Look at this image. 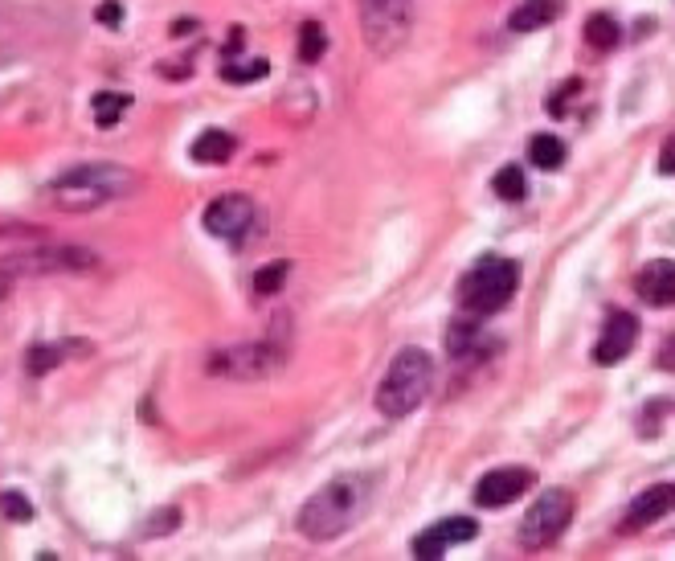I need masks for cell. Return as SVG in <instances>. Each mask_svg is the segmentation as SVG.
I'll return each instance as SVG.
<instances>
[{
  "mask_svg": "<svg viewBox=\"0 0 675 561\" xmlns=\"http://www.w3.org/2000/svg\"><path fill=\"white\" fill-rule=\"evenodd\" d=\"M377 480L365 476V471H348V476H336L332 484H324L315 496H307V504L295 516V529L307 541H336L340 533H348L360 516H365L369 500H373Z\"/></svg>",
  "mask_w": 675,
  "mask_h": 561,
  "instance_id": "obj_1",
  "label": "cell"
},
{
  "mask_svg": "<svg viewBox=\"0 0 675 561\" xmlns=\"http://www.w3.org/2000/svg\"><path fill=\"white\" fill-rule=\"evenodd\" d=\"M131 189H135V172L123 164H78V168L62 172V177H54L45 193L62 209L86 213V209H99Z\"/></svg>",
  "mask_w": 675,
  "mask_h": 561,
  "instance_id": "obj_2",
  "label": "cell"
},
{
  "mask_svg": "<svg viewBox=\"0 0 675 561\" xmlns=\"http://www.w3.org/2000/svg\"><path fill=\"white\" fill-rule=\"evenodd\" d=\"M430 385H434V361L426 349H414L410 344V349H401L389 361L373 402L385 418H405L430 398Z\"/></svg>",
  "mask_w": 675,
  "mask_h": 561,
  "instance_id": "obj_3",
  "label": "cell"
},
{
  "mask_svg": "<svg viewBox=\"0 0 675 561\" xmlns=\"http://www.w3.org/2000/svg\"><path fill=\"white\" fill-rule=\"evenodd\" d=\"M99 267V254L78 242H37L0 258V279H37V275H86Z\"/></svg>",
  "mask_w": 675,
  "mask_h": 561,
  "instance_id": "obj_4",
  "label": "cell"
},
{
  "mask_svg": "<svg viewBox=\"0 0 675 561\" xmlns=\"http://www.w3.org/2000/svg\"><path fill=\"white\" fill-rule=\"evenodd\" d=\"M516 287H520V267L512 258H483V263L471 275H463V283H459V308L479 320L495 316L512 304Z\"/></svg>",
  "mask_w": 675,
  "mask_h": 561,
  "instance_id": "obj_5",
  "label": "cell"
},
{
  "mask_svg": "<svg viewBox=\"0 0 675 561\" xmlns=\"http://www.w3.org/2000/svg\"><path fill=\"white\" fill-rule=\"evenodd\" d=\"M360 5V33L373 54H393L405 46L414 25V0H356Z\"/></svg>",
  "mask_w": 675,
  "mask_h": 561,
  "instance_id": "obj_6",
  "label": "cell"
},
{
  "mask_svg": "<svg viewBox=\"0 0 675 561\" xmlns=\"http://www.w3.org/2000/svg\"><path fill=\"white\" fill-rule=\"evenodd\" d=\"M283 361H287V349L279 340H246V344H230V349H217L209 357V373L234 377V381H258V377H270Z\"/></svg>",
  "mask_w": 675,
  "mask_h": 561,
  "instance_id": "obj_7",
  "label": "cell"
},
{
  "mask_svg": "<svg viewBox=\"0 0 675 561\" xmlns=\"http://www.w3.org/2000/svg\"><path fill=\"white\" fill-rule=\"evenodd\" d=\"M573 508H577V500H573L569 488H549L545 496H540V500L528 508L524 525H520L524 549H545V545H553V541L569 529Z\"/></svg>",
  "mask_w": 675,
  "mask_h": 561,
  "instance_id": "obj_8",
  "label": "cell"
},
{
  "mask_svg": "<svg viewBox=\"0 0 675 561\" xmlns=\"http://www.w3.org/2000/svg\"><path fill=\"white\" fill-rule=\"evenodd\" d=\"M254 218H258V205H254L246 193H225V197H217V201L205 209V218H201V222H205V230H209L213 238L238 242V238L250 234Z\"/></svg>",
  "mask_w": 675,
  "mask_h": 561,
  "instance_id": "obj_9",
  "label": "cell"
},
{
  "mask_svg": "<svg viewBox=\"0 0 675 561\" xmlns=\"http://www.w3.org/2000/svg\"><path fill=\"white\" fill-rule=\"evenodd\" d=\"M532 488V471L528 467H495L475 484V504L479 508H504L512 500H520Z\"/></svg>",
  "mask_w": 675,
  "mask_h": 561,
  "instance_id": "obj_10",
  "label": "cell"
},
{
  "mask_svg": "<svg viewBox=\"0 0 675 561\" xmlns=\"http://www.w3.org/2000/svg\"><path fill=\"white\" fill-rule=\"evenodd\" d=\"M479 537V525L471 521V516H446V521L430 525L422 537H414V557H442L446 549H455V545H467Z\"/></svg>",
  "mask_w": 675,
  "mask_h": 561,
  "instance_id": "obj_11",
  "label": "cell"
},
{
  "mask_svg": "<svg viewBox=\"0 0 675 561\" xmlns=\"http://www.w3.org/2000/svg\"><path fill=\"white\" fill-rule=\"evenodd\" d=\"M635 340H639V320L630 312H610L606 324H602V336L594 344V361L598 365H618L630 349H635Z\"/></svg>",
  "mask_w": 675,
  "mask_h": 561,
  "instance_id": "obj_12",
  "label": "cell"
},
{
  "mask_svg": "<svg viewBox=\"0 0 675 561\" xmlns=\"http://www.w3.org/2000/svg\"><path fill=\"white\" fill-rule=\"evenodd\" d=\"M635 291H639L643 304H651V308H671L675 304V263H667V258L647 263L635 275Z\"/></svg>",
  "mask_w": 675,
  "mask_h": 561,
  "instance_id": "obj_13",
  "label": "cell"
},
{
  "mask_svg": "<svg viewBox=\"0 0 675 561\" xmlns=\"http://www.w3.org/2000/svg\"><path fill=\"white\" fill-rule=\"evenodd\" d=\"M487 349H495V336H487L479 328V316H467V320H455L446 328V353L455 361H479Z\"/></svg>",
  "mask_w": 675,
  "mask_h": 561,
  "instance_id": "obj_14",
  "label": "cell"
},
{
  "mask_svg": "<svg viewBox=\"0 0 675 561\" xmlns=\"http://www.w3.org/2000/svg\"><path fill=\"white\" fill-rule=\"evenodd\" d=\"M671 508H675V484H655V488L635 496V504H630V512H626V525L630 529H647V525L663 521Z\"/></svg>",
  "mask_w": 675,
  "mask_h": 561,
  "instance_id": "obj_15",
  "label": "cell"
},
{
  "mask_svg": "<svg viewBox=\"0 0 675 561\" xmlns=\"http://www.w3.org/2000/svg\"><path fill=\"white\" fill-rule=\"evenodd\" d=\"M86 353H90V344H86L82 336H74V340H58V344H33V349L25 353V369H29L33 377H41V373L58 369L62 361H70V357H86Z\"/></svg>",
  "mask_w": 675,
  "mask_h": 561,
  "instance_id": "obj_16",
  "label": "cell"
},
{
  "mask_svg": "<svg viewBox=\"0 0 675 561\" xmlns=\"http://www.w3.org/2000/svg\"><path fill=\"white\" fill-rule=\"evenodd\" d=\"M565 13V0H520L516 13H512V33H532V29H545Z\"/></svg>",
  "mask_w": 675,
  "mask_h": 561,
  "instance_id": "obj_17",
  "label": "cell"
},
{
  "mask_svg": "<svg viewBox=\"0 0 675 561\" xmlns=\"http://www.w3.org/2000/svg\"><path fill=\"white\" fill-rule=\"evenodd\" d=\"M234 136L230 132H217V127H209V132H201L197 140H193V148H189V156L197 160V164H225L234 156Z\"/></svg>",
  "mask_w": 675,
  "mask_h": 561,
  "instance_id": "obj_18",
  "label": "cell"
},
{
  "mask_svg": "<svg viewBox=\"0 0 675 561\" xmlns=\"http://www.w3.org/2000/svg\"><path fill=\"white\" fill-rule=\"evenodd\" d=\"M585 46H594L598 54L614 50L618 46V21L610 13H594L590 21H585Z\"/></svg>",
  "mask_w": 675,
  "mask_h": 561,
  "instance_id": "obj_19",
  "label": "cell"
},
{
  "mask_svg": "<svg viewBox=\"0 0 675 561\" xmlns=\"http://www.w3.org/2000/svg\"><path fill=\"white\" fill-rule=\"evenodd\" d=\"M528 160H532L536 168L553 172V168L565 164V144H561L557 136H532V140H528Z\"/></svg>",
  "mask_w": 675,
  "mask_h": 561,
  "instance_id": "obj_20",
  "label": "cell"
},
{
  "mask_svg": "<svg viewBox=\"0 0 675 561\" xmlns=\"http://www.w3.org/2000/svg\"><path fill=\"white\" fill-rule=\"evenodd\" d=\"M90 107H95V123L99 127H115L123 119V111L131 107V95H123V91H99Z\"/></svg>",
  "mask_w": 675,
  "mask_h": 561,
  "instance_id": "obj_21",
  "label": "cell"
},
{
  "mask_svg": "<svg viewBox=\"0 0 675 561\" xmlns=\"http://www.w3.org/2000/svg\"><path fill=\"white\" fill-rule=\"evenodd\" d=\"M324 50H328V33H324V25L303 21V25H299V58H303V62H320Z\"/></svg>",
  "mask_w": 675,
  "mask_h": 561,
  "instance_id": "obj_22",
  "label": "cell"
},
{
  "mask_svg": "<svg viewBox=\"0 0 675 561\" xmlns=\"http://www.w3.org/2000/svg\"><path fill=\"white\" fill-rule=\"evenodd\" d=\"M287 275H291L287 258H279V263H266V267H258V275H254V291H258V295H279V291L287 287Z\"/></svg>",
  "mask_w": 675,
  "mask_h": 561,
  "instance_id": "obj_23",
  "label": "cell"
},
{
  "mask_svg": "<svg viewBox=\"0 0 675 561\" xmlns=\"http://www.w3.org/2000/svg\"><path fill=\"white\" fill-rule=\"evenodd\" d=\"M491 189H495V197H504V201H520L528 193V181H524V172L516 164H504L500 172H495Z\"/></svg>",
  "mask_w": 675,
  "mask_h": 561,
  "instance_id": "obj_24",
  "label": "cell"
},
{
  "mask_svg": "<svg viewBox=\"0 0 675 561\" xmlns=\"http://www.w3.org/2000/svg\"><path fill=\"white\" fill-rule=\"evenodd\" d=\"M266 62L262 58H254V62H246V66H234V62H225V82H254V78H266Z\"/></svg>",
  "mask_w": 675,
  "mask_h": 561,
  "instance_id": "obj_25",
  "label": "cell"
},
{
  "mask_svg": "<svg viewBox=\"0 0 675 561\" xmlns=\"http://www.w3.org/2000/svg\"><path fill=\"white\" fill-rule=\"evenodd\" d=\"M0 504H5V512H9V521H33V504L21 496V492H5V496H0Z\"/></svg>",
  "mask_w": 675,
  "mask_h": 561,
  "instance_id": "obj_26",
  "label": "cell"
},
{
  "mask_svg": "<svg viewBox=\"0 0 675 561\" xmlns=\"http://www.w3.org/2000/svg\"><path fill=\"white\" fill-rule=\"evenodd\" d=\"M95 21H103L107 29H119V21H123V5H119V0H103V5L95 9Z\"/></svg>",
  "mask_w": 675,
  "mask_h": 561,
  "instance_id": "obj_27",
  "label": "cell"
},
{
  "mask_svg": "<svg viewBox=\"0 0 675 561\" xmlns=\"http://www.w3.org/2000/svg\"><path fill=\"white\" fill-rule=\"evenodd\" d=\"M659 172H663V177H675V132L659 148Z\"/></svg>",
  "mask_w": 675,
  "mask_h": 561,
  "instance_id": "obj_28",
  "label": "cell"
},
{
  "mask_svg": "<svg viewBox=\"0 0 675 561\" xmlns=\"http://www.w3.org/2000/svg\"><path fill=\"white\" fill-rule=\"evenodd\" d=\"M655 365H659V369H667V373H675V332H671V336L659 344V357H655Z\"/></svg>",
  "mask_w": 675,
  "mask_h": 561,
  "instance_id": "obj_29",
  "label": "cell"
},
{
  "mask_svg": "<svg viewBox=\"0 0 675 561\" xmlns=\"http://www.w3.org/2000/svg\"><path fill=\"white\" fill-rule=\"evenodd\" d=\"M21 234H37L33 226H0V238H21Z\"/></svg>",
  "mask_w": 675,
  "mask_h": 561,
  "instance_id": "obj_30",
  "label": "cell"
},
{
  "mask_svg": "<svg viewBox=\"0 0 675 561\" xmlns=\"http://www.w3.org/2000/svg\"><path fill=\"white\" fill-rule=\"evenodd\" d=\"M189 29H197V21H176L172 25V33H189Z\"/></svg>",
  "mask_w": 675,
  "mask_h": 561,
  "instance_id": "obj_31",
  "label": "cell"
},
{
  "mask_svg": "<svg viewBox=\"0 0 675 561\" xmlns=\"http://www.w3.org/2000/svg\"><path fill=\"white\" fill-rule=\"evenodd\" d=\"M9 283L13 279H0V304H5V295H9Z\"/></svg>",
  "mask_w": 675,
  "mask_h": 561,
  "instance_id": "obj_32",
  "label": "cell"
}]
</instances>
